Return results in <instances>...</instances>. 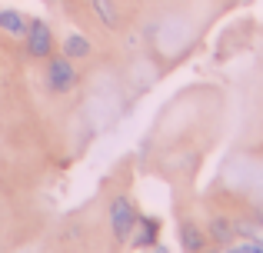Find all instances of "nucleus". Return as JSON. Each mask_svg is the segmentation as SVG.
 <instances>
[{
  "label": "nucleus",
  "instance_id": "1",
  "mask_svg": "<svg viewBox=\"0 0 263 253\" xmlns=\"http://www.w3.org/2000/svg\"><path fill=\"white\" fill-rule=\"evenodd\" d=\"M107 220H110V230H114V240L117 243H130L134 227H137V220H140L137 203L130 200L127 193H114L110 197V207H107Z\"/></svg>",
  "mask_w": 263,
  "mask_h": 253
},
{
  "label": "nucleus",
  "instance_id": "2",
  "mask_svg": "<svg viewBox=\"0 0 263 253\" xmlns=\"http://www.w3.org/2000/svg\"><path fill=\"white\" fill-rule=\"evenodd\" d=\"M77 87V67L67 53H50L47 57V90L64 97Z\"/></svg>",
  "mask_w": 263,
  "mask_h": 253
},
{
  "label": "nucleus",
  "instance_id": "3",
  "mask_svg": "<svg viewBox=\"0 0 263 253\" xmlns=\"http://www.w3.org/2000/svg\"><path fill=\"white\" fill-rule=\"evenodd\" d=\"M24 40H27V53H30L33 60H47V57L53 53V47H57L50 24H47V20H40V17L27 20V33H24Z\"/></svg>",
  "mask_w": 263,
  "mask_h": 253
},
{
  "label": "nucleus",
  "instance_id": "4",
  "mask_svg": "<svg viewBox=\"0 0 263 253\" xmlns=\"http://www.w3.org/2000/svg\"><path fill=\"white\" fill-rule=\"evenodd\" d=\"M177 240H180V250L183 253H203L206 250V230L200 227L197 220H180L177 223Z\"/></svg>",
  "mask_w": 263,
  "mask_h": 253
},
{
  "label": "nucleus",
  "instance_id": "5",
  "mask_svg": "<svg viewBox=\"0 0 263 253\" xmlns=\"http://www.w3.org/2000/svg\"><path fill=\"white\" fill-rule=\"evenodd\" d=\"M160 243V220L157 217H140L134 227V237H130V247L137 250H150Z\"/></svg>",
  "mask_w": 263,
  "mask_h": 253
},
{
  "label": "nucleus",
  "instance_id": "6",
  "mask_svg": "<svg viewBox=\"0 0 263 253\" xmlns=\"http://www.w3.org/2000/svg\"><path fill=\"white\" fill-rule=\"evenodd\" d=\"M206 240L220 243V247H227V243L237 240V223H233V217H227V213L210 217V223H206Z\"/></svg>",
  "mask_w": 263,
  "mask_h": 253
},
{
  "label": "nucleus",
  "instance_id": "7",
  "mask_svg": "<svg viewBox=\"0 0 263 253\" xmlns=\"http://www.w3.org/2000/svg\"><path fill=\"white\" fill-rule=\"evenodd\" d=\"M90 50H93V47H90V40L84 37V33H70V37H64V53L73 60V64H77V60H87Z\"/></svg>",
  "mask_w": 263,
  "mask_h": 253
},
{
  "label": "nucleus",
  "instance_id": "8",
  "mask_svg": "<svg viewBox=\"0 0 263 253\" xmlns=\"http://www.w3.org/2000/svg\"><path fill=\"white\" fill-rule=\"evenodd\" d=\"M0 30L10 37H24L27 33V17L20 10H0Z\"/></svg>",
  "mask_w": 263,
  "mask_h": 253
},
{
  "label": "nucleus",
  "instance_id": "9",
  "mask_svg": "<svg viewBox=\"0 0 263 253\" xmlns=\"http://www.w3.org/2000/svg\"><path fill=\"white\" fill-rule=\"evenodd\" d=\"M90 7H93L97 20H100L103 27H120V13H117L114 0H90Z\"/></svg>",
  "mask_w": 263,
  "mask_h": 253
},
{
  "label": "nucleus",
  "instance_id": "10",
  "mask_svg": "<svg viewBox=\"0 0 263 253\" xmlns=\"http://www.w3.org/2000/svg\"><path fill=\"white\" fill-rule=\"evenodd\" d=\"M233 250L237 253H263L260 240H233Z\"/></svg>",
  "mask_w": 263,
  "mask_h": 253
},
{
  "label": "nucleus",
  "instance_id": "11",
  "mask_svg": "<svg viewBox=\"0 0 263 253\" xmlns=\"http://www.w3.org/2000/svg\"><path fill=\"white\" fill-rule=\"evenodd\" d=\"M203 253H237V250H233V243H227V247H220V243H213V250H203Z\"/></svg>",
  "mask_w": 263,
  "mask_h": 253
},
{
  "label": "nucleus",
  "instance_id": "12",
  "mask_svg": "<svg viewBox=\"0 0 263 253\" xmlns=\"http://www.w3.org/2000/svg\"><path fill=\"white\" fill-rule=\"evenodd\" d=\"M154 253H170V247H163V243H157V247H154Z\"/></svg>",
  "mask_w": 263,
  "mask_h": 253
},
{
  "label": "nucleus",
  "instance_id": "13",
  "mask_svg": "<svg viewBox=\"0 0 263 253\" xmlns=\"http://www.w3.org/2000/svg\"><path fill=\"white\" fill-rule=\"evenodd\" d=\"M257 220L263 223V203H260V207H257Z\"/></svg>",
  "mask_w": 263,
  "mask_h": 253
}]
</instances>
